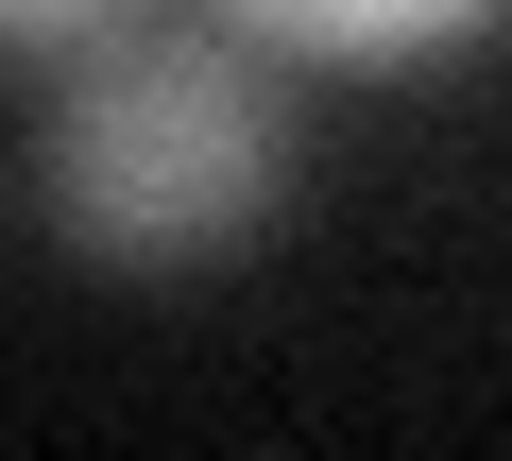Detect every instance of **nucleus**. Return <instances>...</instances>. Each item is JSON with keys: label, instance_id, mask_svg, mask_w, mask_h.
Masks as SVG:
<instances>
[{"label": "nucleus", "instance_id": "nucleus-1", "mask_svg": "<svg viewBox=\"0 0 512 461\" xmlns=\"http://www.w3.org/2000/svg\"><path fill=\"white\" fill-rule=\"evenodd\" d=\"M291 205V69L239 52L222 18L188 35H103L35 103V222L103 274H205Z\"/></svg>", "mask_w": 512, "mask_h": 461}, {"label": "nucleus", "instance_id": "nucleus-2", "mask_svg": "<svg viewBox=\"0 0 512 461\" xmlns=\"http://www.w3.org/2000/svg\"><path fill=\"white\" fill-rule=\"evenodd\" d=\"M239 52L274 69H359V86H410V69H461L512 0H205Z\"/></svg>", "mask_w": 512, "mask_h": 461}, {"label": "nucleus", "instance_id": "nucleus-3", "mask_svg": "<svg viewBox=\"0 0 512 461\" xmlns=\"http://www.w3.org/2000/svg\"><path fill=\"white\" fill-rule=\"evenodd\" d=\"M137 18V0H0V52H35V69H69V52H103Z\"/></svg>", "mask_w": 512, "mask_h": 461}]
</instances>
